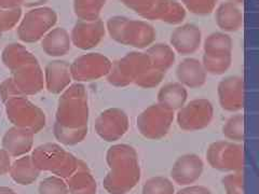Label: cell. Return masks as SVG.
<instances>
[{
    "label": "cell",
    "instance_id": "6da1fadb",
    "mask_svg": "<svg viewBox=\"0 0 259 194\" xmlns=\"http://www.w3.org/2000/svg\"><path fill=\"white\" fill-rule=\"evenodd\" d=\"M5 66L12 77L0 85V97L4 103L16 96L34 95L42 91L45 76L36 56L21 43L8 44L2 55Z\"/></svg>",
    "mask_w": 259,
    "mask_h": 194
},
{
    "label": "cell",
    "instance_id": "7a4b0ae2",
    "mask_svg": "<svg viewBox=\"0 0 259 194\" xmlns=\"http://www.w3.org/2000/svg\"><path fill=\"white\" fill-rule=\"evenodd\" d=\"M88 94L82 84L68 86L59 100L53 134L64 146H75L88 135Z\"/></svg>",
    "mask_w": 259,
    "mask_h": 194
},
{
    "label": "cell",
    "instance_id": "3957f363",
    "mask_svg": "<svg viewBox=\"0 0 259 194\" xmlns=\"http://www.w3.org/2000/svg\"><path fill=\"white\" fill-rule=\"evenodd\" d=\"M106 162L110 171L105 176L104 188L110 194H126L141 179L139 156L132 146L113 144L107 151Z\"/></svg>",
    "mask_w": 259,
    "mask_h": 194
},
{
    "label": "cell",
    "instance_id": "277c9868",
    "mask_svg": "<svg viewBox=\"0 0 259 194\" xmlns=\"http://www.w3.org/2000/svg\"><path fill=\"white\" fill-rule=\"evenodd\" d=\"M105 26L112 40L135 48L149 47L157 37L156 29L148 22L128 19L123 15L111 16Z\"/></svg>",
    "mask_w": 259,
    "mask_h": 194
},
{
    "label": "cell",
    "instance_id": "5b68a950",
    "mask_svg": "<svg viewBox=\"0 0 259 194\" xmlns=\"http://www.w3.org/2000/svg\"><path fill=\"white\" fill-rule=\"evenodd\" d=\"M30 157L41 172H50L66 179L77 171L81 163L74 155L53 142L38 146Z\"/></svg>",
    "mask_w": 259,
    "mask_h": 194
},
{
    "label": "cell",
    "instance_id": "8992f818",
    "mask_svg": "<svg viewBox=\"0 0 259 194\" xmlns=\"http://www.w3.org/2000/svg\"><path fill=\"white\" fill-rule=\"evenodd\" d=\"M58 23V13L52 8L30 9L21 19L16 35L22 42L34 43L41 40Z\"/></svg>",
    "mask_w": 259,
    "mask_h": 194
},
{
    "label": "cell",
    "instance_id": "52a82bcc",
    "mask_svg": "<svg viewBox=\"0 0 259 194\" xmlns=\"http://www.w3.org/2000/svg\"><path fill=\"white\" fill-rule=\"evenodd\" d=\"M8 119L16 126L30 131L32 134L39 133L46 126V115L26 96H16L6 103Z\"/></svg>",
    "mask_w": 259,
    "mask_h": 194
},
{
    "label": "cell",
    "instance_id": "ba28073f",
    "mask_svg": "<svg viewBox=\"0 0 259 194\" xmlns=\"http://www.w3.org/2000/svg\"><path fill=\"white\" fill-rule=\"evenodd\" d=\"M150 66L151 65L145 52H130L123 58L112 63L111 69L106 78L111 85L124 87L134 83Z\"/></svg>",
    "mask_w": 259,
    "mask_h": 194
},
{
    "label": "cell",
    "instance_id": "9c48e42d",
    "mask_svg": "<svg viewBox=\"0 0 259 194\" xmlns=\"http://www.w3.org/2000/svg\"><path fill=\"white\" fill-rule=\"evenodd\" d=\"M206 159L208 164L220 172H240L244 167V149L237 142L218 140L208 146Z\"/></svg>",
    "mask_w": 259,
    "mask_h": 194
},
{
    "label": "cell",
    "instance_id": "30bf717a",
    "mask_svg": "<svg viewBox=\"0 0 259 194\" xmlns=\"http://www.w3.org/2000/svg\"><path fill=\"white\" fill-rule=\"evenodd\" d=\"M174 121V112L158 104L151 105L137 117V128L145 138L159 140L168 133Z\"/></svg>",
    "mask_w": 259,
    "mask_h": 194
},
{
    "label": "cell",
    "instance_id": "8fae6325",
    "mask_svg": "<svg viewBox=\"0 0 259 194\" xmlns=\"http://www.w3.org/2000/svg\"><path fill=\"white\" fill-rule=\"evenodd\" d=\"M111 61L101 53H87L78 56L70 64L71 78L77 82L91 81L106 77L111 69Z\"/></svg>",
    "mask_w": 259,
    "mask_h": 194
},
{
    "label": "cell",
    "instance_id": "7c38bea8",
    "mask_svg": "<svg viewBox=\"0 0 259 194\" xmlns=\"http://www.w3.org/2000/svg\"><path fill=\"white\" fill-rule=\"evenodd\" d=\"M213 105L206 99L193 100L177 110V124L184 131L196 132L207 127L213 120Z\"/></svg>",
    "mask_w": 259,
    "mask_h": 194
},
{
    "label": "cell",
    "instance_id": "4fadbf2b",
    "mask_svg": "<svg viewBox=\"0 0 259 194\" xmlns=\"http://www.w3.org/2000/svg\"><path fill=\"white\" fill-rule=\"evenodd\" d=\"M95 132L105 141H116L128 129V117L120 108H109L100 113L95 121Z\"/></svg>",
    "mask_w": 259,
    "mask_h": 194
},
{
    "label": "cell",
    "instance_id": "5bb4252c",
    "mask_svg": "<svg viewBox=\"0 0 259 194\" xmlns=\"http://www.w3.org/2000/svg\"><path fill=\"white\" fill-rule=\"evenodd\" d=\"M69 35L72 44L80 50L88 51L101 43L106 35V26L101 19L96 21H78Z\"/></svg>",
    "mask_w": 259,
    "mask_h": 194
},
{
    "label": "cell",
    "instance_id": "9a60e30c",
    "mask_svg": "<svg viewBox=\"0 0 259 194\" xmlns=\"http://www.w3.org/2000/svg\"><path fill=\"white\" fill-rule=\"evenodd\" d=\"M220 104L224 110L238 112L244 107V80L239 76L227 77L217 86Z\"/></svg>",
    "mask_w": 259,
    "mask_h": 194
},
{
    "label": "cell",
    "instance_id": "2e32d148",
    "mask_svg": "<svg viewBox=\"0 0 259 194\" xmlns=\"http://www.w3.org/2000/svg\"><path fill=\"white\" fill-rule=\"evenodd\" d=\"M169 43L175 53L183 56L191 55L196 53L201 46L202 31L194 24H182L172 31Z\"/></svg>",
    "mask_w": 259,
    "mask_h": 194
},
{
    "label": "cell",
    "instance_id": "e0dca14e",
    "mask_svg": "<svg viewBox=\"0 0 259 194\" xmlns=\"http://www.w3.org/2000/svg\"><path fill=\"white\" fill-rule=\"evenodd\" d=\"M203 168V161L199 156L187 153L175 161L171 169V177L175 183L186 187L199 180Z\"/></svg>",
    "mask_w": 259,
    "mask_h": 194
},
{
    "label": "cell",
    "instance_id": "ac0fdd59",
    "mask_svg": "<svg viewBox=\"0 0 259 194\" xmlns=\"http://www.w3.org/2000/svg\"><path fill=\"white\" fill-rule=\"evenodd\" d=\"M44 76L47 90L52 94H60L66 90L72 80L70 64L61 60L52 61L46 66Z\"/></svg>",
    "mask_w": 259,
    "mask_h": 194
},
{
    "label": "cell",
    "instance_id": "d6986e66",
    "mask_svg": "<svg viewBox=\"0 0 259 194\" xmlns=\"http://www.w3.org/2000/svg\"><path fill=\"white\" fill-rule=\"evenodd\" d=\"M34 135L27 129L13 126L8 129L3 137V149L9 153L10 157L26 156L32 149Z\"/></svg>",
    "mask_w": 259,
    "mask_h": 194
},
{
    "label": "cell",
    "instance_id": "ffe728a7",
    "mask_svg": "<svg viewBox=\"0 0 259 194\" xmlns=\"http://www.w3.org/2000/svg\"><path fill=\"white\" fill-rule=\"evenodd\" d=\"M207 74L202 63L193 58L185 59L178 64L176 78L186 88H199L206 82Z\"/></svg>",
    "mask_w": 259,
    "mask_h": 194
},
{
    "label": "cell",
    "instance_id": "44dd1931",
    "mask_svg": "<svg viewBox=\"0 0 259 194\" xmlns=\"http://www.w3.org/2000/svg\"><path fill=\"white\" fill-rule=\"evenodd\" d=\"M186 19V9L176 0H156L146 20L161 21L169 25H180Z\"/></svg>",
    "mask_w": 259,
    "mask_h": 194
},
{
    "label": "cell",
    "instance_id": "7402d4cb",
    "mask_svg": "<svg viewBox=\"0 0 259 194\" xmlns=\"http://www.w3.org/2000/svg\"><path fill=\"white\" fill-rule=\"evenodd\" d=\"M215 21L223 32H236L243 27L244 18L238 5L223 3L215 9Z\"/></svg>",
    "mask_w": 259,
    "mask_h": 194
},
{
    "label": "cell",
    "instance_id": "603a6c76",
    "mask_svg": "<svg viewBox=\"0 0 259 194\" xmlns=\"http://www.w3.org/2000/svg\"><path fill=\"white\" fill-rule=\"evenodd\" d=\"M44 52L52 58L66 55L71 48L69 32L63 27H54L40 40Z\"/></svg>",
    "mask_w": 259,
    "mask_h": 194
},
{
    "label": "cell",
    "instance_id": "cb8c5ba5",
    "mask_svg": "<svg viewBox=\"0 0 259 194\" xmlns=\"http://www.w3.org/2000/svg\"><path fill=\"white\" fill-rule=\"evenodd\" d=\"M157 97L159 106L175 112L180 110L187 102L188 91L180 82H169L160 88Z\"/></svg>",
    "mask_w": 259,
    "mask_h": 194
},
{
    "label": "cell",
    "instance_id": "d4e9b609",
    "mask_svg": "<svg viewBox=\"0 0 259 194\" xmlns=\"http://www.w3.org/2000/svg\"><path fill=\"white\" fill-rule=\"evenodd\" d=\"M68 194H96L97 183L84 163L81 162L77 171L67 178Z\"/></svg>",
    "mask_w": 259,
    "mask_h": 194
},
{
    "label": "cell",
    "instance_id": "484cf974",
    "mask_svg": "<svg viewBox=\"0 0 259 194\" xmlns=\"http://www.w3.org/2000/svg\"><path fill=\"white\" fill-rule=\"evenodd\" d=\"M41 171L35 165L30 156H23L11 164L9 174L12 179L21 185H28L37 180Z\"/></svg>",
    "mask_w": 259,
    "mask_h": 194
},
{
    "label": "cell",
    "instance_id": "4316f807",
    "mask_svg": "<svg viewBox=\"0 0 259 194\" xmlns=\"http://www.w3.org/2000/svg\"><path fill=\"white\" fill-rule=\"evenodd\" d=\"M146 55L152 68L165 72L173 66L175 52L171 45L166 43H153L146 50Z\"/></svg>",
    "mask_w": 259,
    "mask_h": 194
},
{
    "label": "cell",
    "instance_id": "83f0119b",
    "mask_svg": "<svg viewBox=\"0 0 259 194\" xmlns=\"http://www.w3.org/2000/svg\"><path fill=\"white\" fill-rule=\"evenodd\" d=\"M232 47L233 42L231 37L223 31L212 32V34L205 38L203 42V48L205 54H232Z\"/></svg>",
    "mask_w": 259,
    "mask_h": 194
},
{
    "label": "cell",
    "instance_id": "f1b7e54d",
    "mask_svg": "<svg viewBox=\"0 0 259 194\" xmlns=\"http://www.w3.org/2000/svg\"><path fill=\"white\" fill-rule=\"evenodd\" d=\"M105 5L106 0H74V12L79 21H96Z\"/></svg>",
    "mask_w": 259,
    "mask_h": 194
},
{
    "label": "cell",
    "instance_id": "f546056e",
    "mask_svg": "<svg viewBox=\"0 0 259 194\" xmlns=\"http://www.w3.org/2000/svg\"><path fill=\"white\" fill-rule=\"evenodd\" d=\"M201 63L203 65L206 74L221 76L230 68L232 63V54L214 55L204 53Z\"/></svg>",
    "mask_w": 259,
    "mask_h": 194
},
{
    "label": "cell",
    "instance_id": "4dcf8cb0",
    "mask_svg": "<svg viewBox=\"0 0 259 194\" xmlns=\"http://www.w3.org/2000/svg\"><path fill=\"white\" fill-rule=\"evenodd\" d=\"M223 134L227 139L233 142L244 140V117L241 113L231 116L223 126Z\"/></svg>",
    "mask_w": 259,
    "mask_h": 194
},
{
    "label": "cell",
    "instance_id": "1f68e13d",
    "mask_svg": "<svg viewBox=\"0 0 259 194\" xmlns=\"http://www.w3.org/2000/svg\"><path fill=\"white\" fill-rule=\"evenodd\" d=\"M143 194H175L173 182L166 177H151L143 185Z\"/></svg>",
    "mask_w": 259,
    "mask_h": 194
},
{
    "label": "cell",
    "instance_id": "d6a6232c",
    "mask_svg": "<svg viewBox=\"0 0 259 194\" xmlns=\"http://www.w3.org/2000/svg\"><path fill=\"white\" fill-rule=\"evenodd\" d=\"M218 0H181V4L192 14L196 15H208L215 11Z\"/></svg>",
    "mask_w": 259,
    "mask_h": 194
},
{
    "label": "cell",
    "instance_id": "836d02e7",
    "mask_svg": "<svg viewBox=\"0 0 259 194\" xmlns=\"http://www.w3.org/2000/svg\"><path fill=\"white\" fill-rule=\"evenodd\" d=\"M39 194H68L67 183L58 176L47 177L38 187Z\"/></svg>",
    "mask_w": 259,
    "mask_h": 194
},
{
    "label": "cell",
    "instance_id": "e575fe53",
    "mask_svg": "<svg viewBox=\"0 0 259 194\" xmlns=\"http://www.w3.org/2000/svg\"><path fill=\"white\" fill-rule=\"evenodd\" d=\"M226 194H244V175L243 172H233L223 177Z\"/></svg>",
    "mask_w": 259,
    "mask_h": 194
},
{
    "label": "cell",
    "instance_id": "d590c367",
    "mask_svg": "<svg viewBox=\"0 0 259 194\" xmlns=\"http://www.w3.org/2000/svg\"><path fill=\"white\" fill-rule=\"evenodd\" d=\"M164 76V72L159 71L150 66L147 70L143 72L134 83L143 88H152L158 86L162 82Z\"/></svg>",
    "mask_w": 259,
    "mask_h": 194
},
{
    "label": "cell",
    "instance_id": "8d00e7d4",
    "mask_svg": "<svg viewBox=\"0 0 259 194\" xmlns=\"http://www.w3.org/2000/svg\"><path fill=\"white\" fill-rule=\"evenodd\" d=\"M119 2L146 20L156 0H119Z\"/></svg>",
    "mask_w": 259,
    "mask_h": 194
},
{
    "label": "cell",
    "instance_id": "74e56055",
    "mask_svg": "<svg viewBox=\"0 0 259 194\" xmlns=\"http://www.w3.org/2000/svg\"><path fill=\"white\" fill-rule=\"evenodd\" d=\"M11 157L6 150L0 149V176L9 173L11 167Z\"/></svg>",
    "mask_w": 259,
    "mask_h": 194
},
{
    "label": "cell",
    "instance_id": "f35d334b",
    "mask_svg": "<svg viewBox=\"0 0 259 194\" xmlns=\"http://www.w3.org/2000/svg\"><path fill=\"white\" fill-rule=\"evenodd\" d=\"M175 194H212L210 190L204 185H186V187Z\"/></svg>",
    "mask_w": 259,
    "mask_h": 194
},
{
    "label": "cell",
    "instance_id": "ab89813d",
    "mask_svg": "<svg viewBox=\"0 0 259 194\" xmlns=\"http://www.w3.org/2000/svg\"><path fill=\"white\" fill-rule=\"evenodd\" d=\"M23 0H0V9H13L22 8Z\"/></svg>",
    "mask_w": 259,
    "mask_h": 194
},
{
    "label": "cell",
    "instance_id": "60d3db41",
    "mask_svg": "<svg viewBox=\"0 0 259 194\" xmlns=\"http://www.w3.org/2000/svg\"><path fill=\"white\" fill-rule=\"evenodd\" d=\"M48 3V0H23L22 7L29 8V9H34V8L44 7Z\"/></svg>",
    "mask_w": 259,
    "mask_h": 194
},
{
    "label": "cell",
    "instance_id": "b9f144b4",
    "mask_svg": "<svg viewBox=\"0 0 259 194\" xmlns=\"http://www.w3.org/2000/svg\"><path fill=\"white\" fill-rule=\"evenodd\" d=\"M0 194H16V193L11 188L0 187Z\"/></svg>",
    "mask_w": 259,
    "mask_h": 194
},
{
    "label": "cell",
    "instance_id": "7bdbcfd3",
    "mask_svg": "<svg viewBox=\"0 0 259 194\" xmlns=\"http://www.w3.org/2000/svg\"><path fill=\"white\" fill-rule=\"evenodd\" d=\"M227 2L228 3H231V4H234V5H241V4H243V2H244V0H227Z\"/></svg>",
    "mask_w": 259,
    "mask_h": 194
}]
</instances>
